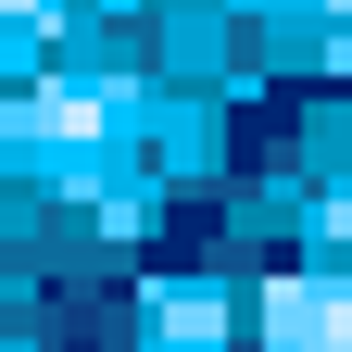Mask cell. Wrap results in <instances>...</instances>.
<instances>
[{
    "instance_id": "6da1fadb",
    "label": "cell",
    "mask_w": 352,
    "mask_h": 352,
    "mask_svg": "<svg viewBox=\"0 0 352 352\" xmlns=\"http://www.w3.org/2000/svg\"><path fill=\"white\" fill-rule=\"evenodd\" d=\"M277 327H289L277 352H352V302H289Z\"/></svg>"
}]
</instances>
